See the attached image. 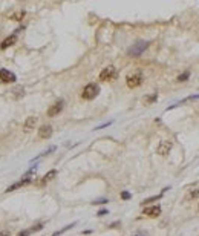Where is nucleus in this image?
<instances>
[{"mask_svg":"<svg viewBox=\"0 0 199 236\" xmlns=\"http://www.w3.org/2000/svg\"><path fill=\"white\" fill-rule=\"evenodd\" d=\"M149 42H146V40H138L136 43H133L132 46L129 48V51H127V54H129V57H140L141 54L149 48Z\"/></svg>","mask_w":199,"mask_h":236,"instance_id":"f257e3e1","label":"nucleus"},{"mask_svg":"<svg viewBox=\"0 0 199 236\" xmlns=\"http://www.w3.org/2000/svg\"><path fill=\"white\" fill-rule=\"evenodd\" d=\"M100 94V86L97 83H89L81 92V98L83 100H94L97 98V95Z\"/></svg>","mask_w":199,"mask_h":236,"instance_id":"f03ea898","label":"nucleus"},{"mask_svg":"<svg viewBox=\"0 0 199 236\" xmlns=\"http://www.w3.org/2000/svg\"><path fill=\"white\" fill-rule=\"evenodd\" d=\"M126 83H127V86H129L130 89L138 87V86H141V83H142V74H141L140 71L132 72V74H129V75L126 77Z\"/></svg>","mask_w":199,"mask_h":236,"instance_id":"7ed1b4c3","label":"nucleus"},{"mask_svg":"<svg viewBox=\"0 0 199 236\" xmlns=\"http://www.w3.org/2000/svg\"><path fill=\"white\" fill-rule=\"evenodd\" d=\"M118 77V71L113 66H107L103 71L100 72V80L101 81H113Z\"/></svg>","mask_w":199,"mask_h":236,"instance_id":"20e7f679","label":"nucleus"},{"mask_svg":"<svg viewBox=\"0 0 199 236\" xmlns=\"http://www.w3.org/2000/svg\"><path fill=\"white\" fill-rule=\"evenodd\" d=\"M17 81V77L15 74L8 69H0V83L3 84H11V83H15Z\"/></svg>","mask_w":199,"mask_h":236,"instance_id":"39448f33","label":"nucleus"},{"mask_svg":"<svg viewBox=\"0 0 199 236\" xmlns=\"http://www.w3.org/2000/svg\"><path fill=\"white\" fill-rule=\"evenodd\" d=\"M63 107H64V101H63V100L55 101L52 106H49V109H47V117H55V115H58L60 112L63 110Z\"/></svg>","mask_w":199,"mask_h":236,"instance_id":"423d86ee","label":"nucleus"},{"mask_svg":"<svg viewBox=\"0 0 199 236\" xmlns=\"http://www.w3.org/2000/svg\"><path fill=\"white\" fill-rule=\"evenodd\" d=\"M32 179H31V177H23L20 181H17V183H14L12 186H9L8 189L5 190L6 193H9V192H14V190H17V189H20V187H25V186H28L29 183H31Z\"/></svg>","mask_w":199,"mask_h":236,"instance_id":"0eeeda50","label":"nucleus"},{"mask_svg":"<svg viewBox=\"0 0 199 236\" xmlns=\"http://www.w3.org/2000/svg\"><path fill=\"white\" fill-rule=\"evenodd\" d=\"M142 213L146 215V216H149V218H158L159 215H161V207L159 205H152V207H146Z\"/></svg>","mask_w":199,"mask_h":236,"instance_id":"6e6552de","label":"nucleus"},{"mask_svg":"<svg viewBox=\"0 0 199 236\" xmlns=\"http://www.w3.org/2000/svg\"><path fill=\"white\" fill-rule=\"evenodd\" d=\"M38 137H40V138H43V140L51 138V137H52V126H49V124L41 126V127L38 129Z\"/></svg>","mask_w":199,"mask_h":236,"instance_id":"1a4fd4ad","label":"nucleus"},{"mask_svg":"<svg viewBox=\"0 0 199 236\" xmlns=\"http://www.w3.org/2000/svg\"><path fill=\"white\" fill-rule=\"evenodd\" d=\"M17 43V34H12V36L6 37L2 43H0V49H6V48H11L12 45Z\"/></svg>","mask_w":199,"mask_h":236,"instance_id":"9d476101","label":"nucleus"},{"mask_svg":"<svg viewBox=\"0 0 199 236\" xmlns=\"http://www.w3.org/2000/svg\"><path fill=\"white\" fill-rule=\"evenodd\" d=\"M170 150H172V143L170 141H163L159 146H158V154L165 156V155L170 154Z\"/></svg>","mask_w":199,"mask_h":236,"instance_id":"9b49d317","label":"nucleus"},{"mask_svg":"<svg viewBox=\"0 0 199 236\" xmlns=\"http://www.w3.org/2000/svg\"><path fill=\"white\" fill-rule=\"evenodd\" d=\"M55 177H57V170H55V169H54V170H49V172H47L46 175H45V177L41 178V181H38L37 184H38V186H45L46 183L52 181V179H54Z\"/></svg>","mask_w":199,"mask_h":236,"instance_id":"f8f14e48","label":"nucleus"},{"mask_svg":"<svg viewBox=\"0 0 199 236\" xmlns=\"http://www.w3.org/2000/svg\"><path fill=\"white\" fill-rule=\"evenodd\" d=\"M35 124H37V117H29L26 121H25L23 130L25 132H31V130L35 127Z\"/></svg>","mask_w":199,"mask_h":236,"instance_id":"ddd939ff","label":"nucleus"},{"mask_svg":"<svg viewBox=\"0 0 199 236\" xmlns=\"http://www.w3.org/2000/svg\"><path fill=\"white\" fill-rule=\"evenodd\" d=\"M55 149H57L55 146H51V147H47V149H46V150H45V152H41V154H40V155H37L35 158H32V160H31V163H35L37 160H40V158H43V156H46V155L52 154V152H55Z\"/></svg>","mask_w":199,"mask_h":236,"instance_id":"4468645a","label":"nucleus"},{"mask_svg":"<svg viewBox=\"0 0 199 236\" xmlns=\"http://www.w3.org/2000/svg\"><path fill=\"white\" fill-rule=\"evenodd\" d=\"M199 95H190V97H187V98H184V100H181V101H178V103H175L173 106L167 107V110H170V109H173V107L176 106H181V104H184V103H187V101H191V100H198Z\"/></svg>","mask_w":199,"mask_h":236,"instance_id":"2eb2a0df","label":"nucleus"},{"mask_svg":"<svg viewBox=\"0 0 199 236\" xmlns=\"http://www.w3.org/2000/svg\"><path fill=\"white\" fill-rule=\"evenodd\" d=\"M167 189H169V187H167ZM167 189H164L163 190V192H161V193H159V195H155V196H150V198H147V199H144L142 201V202H141V204H144V205H146V204H150V202H155V201H158V199H161V198H163V195H164V192Z\"/></svg>","mask_w":199,"mask_h":236,"instance_id":"dca6fc26","label":"nucleus"},{"mask_svg":"<svg viewBox=\"0 0 199 236\" xmlns=\"http://www.w3.org/2000/svg\"><path fill=\"white\" fill-rule=\"evenodd\" d=\"M11 94H14V98H22V97L25 95L23 86H15V87L11 91Z\"/></svg>","mask_w":199,"mask_h":236,"instance_id":"f3484780","label":"nucleus"},{"mask_svg":"<svg viewBox=\"0 0 199 236\" xmlns=\"http://www.w3.org/2000/svg\"><path fill=\"white\" fill-rule=\"evenodd\" d=\"M23 15H25V11H15V12H12L11 15H9V19L14 20V22H19V20H22V19H23Z\"/></svg>","mask_w":199,"mask_h":236,"instance_id":"a211bd4d","label":"nucleus"},{"mask_svg":"<svg viewBox=\"0 0 199 236\" xmlns=\"http://www.w3.org/2000/svg\"><path fill=\"white\" fill-rule=\"evenodd\" d=\"M75 225H77V222H72V224L66 225V227H63V228H61V230H58V232H55V233H54V235H52V236H60V235H61V233H64V232H68L69 228H72V227H75Z\"/></svg>","mask_w":199,"mask_h":236,"instance_id":"6ab92c4d","label":"nucleus"},{"mask_svg":"<svg viewBox=\"0 0 199 236\" xmlns=\"http://www.w3.org/2000/svg\"><path fill=\"white\" fill-rule=\"evenodd\" d=\"M43 225H45V224H41V222H40V224H35V225H32V227L29 228V232H31V233H35V232H40V230L43 228Z\"/></svg>","mask_w":199,"mask_h":236,"instance_id":"aec40b11","label":"nucleus"},{"mask_svg":"<svg viewBox=\"0 0 199 236\" xmlns=\"http://www.w3.org/2000/svg\"><path fill=\"white\" fill-rule=\"evenodd\" d=\"M188 77H190V72L188 71H185L184 72V74H181V75H179V77H178V81H185V80H188Z\"/></svg>","mask_w":199,"mask_h":236,"instance_id":"412c9836","label":"nucleus"},{"mask_svg":"<svg viewBox=\"0 0 199 236\" xmlns=\"http://www.w3.org/2000/svg\"><path fill=\"white\" fill-rule=\"evenodd\" d=\"M130 198H132V195H130L129 192H126V190L121 192V199H130Z\"/></svg>","mask_w":199,"mask_h":236,"instance_id":"4be33fe9","label":"nucleus"},{"mask_svg":"<svg viewBox=\"0 0 199 236\" xmlns=\"http://www.w3.org/2000/svg\"><path fill=\"white\" fill-rule=\"evenodd\" d=\"M106 202H107V199H106V198H100V199L92 201V204H95V205H97V204H106Z\"/></svg>","mask_w":199,"mask_h":236,"instance_id":"5701e85b","label":"nucleus"},{"mask_svg":"<svg viewBox=\"0 0 199 236\" xmlns=\"http://www.w3.org/2000/svg\"><path fill=\"white\" fill-rule=\"evenodd\" d=\"M110 124H112V121L104 123V124H101V126H97V127H95V130H100V129H103V127H107V126H110Z\"/></svg>","mask_w":199,"mask_h":236,"instance_id":"b1692460","label":"nucleus"},{"mask_svg":"<svg viewBox=\"0 0 199 236\" xmlns=\"http://www.w3.org/2000/svg\"><path fill=\"white\" fill-rule=\"evenodd\" d=\"M156 98H158V95L155 94V95H152V97H149V98H147V100H146V101H147V103H152V101H155V100H156Z\"/></svg>","mask_w":199,"mask_h":236,"instance_id":"393cba45","label":"nucleus"},{"mask_svg":"<svg viewBox=\"0 0 199 236\" xmlns=\"http://www.w3.org/2000/svg\"><path fill=\"white\" fill-rule=\"evenodd\" d=\"M109 213V210H106V209H101L100 212L97 213V216H103V215H107Z\"/></svg>","mask_w":199,"mask_h":236,"instance_id":"a878e982","label":"nucleus"},{"mask_svg":"<svg viewBox=\"0 0 199 236\" xmlns=\"http://www.w3.org/2000/svg\"><path fill=\"white\" fill-rule=\"evenodd\" d=\"M29 235H31V232H29V230H23V232H20L17 236H29Z\"/></svg>","mask_w":199,"mask_h":236,"instance_id":"bb28decb","label":"nucleus"},{"mask_svg":"<svg viewBox=\"0 0 199 236\" xmlns=\"http://www.w3.org/2000/svg\"><path fill=\"white\" fill-rule=\"evenodd\" d=\"M198 195H199V190H193V192L190 193V198H196Z\"/></svg>","mask_w":199,"mask_h":236,"instance_id":"cd10ccee","label":"nucleus"},{"mask_svg":"<svg viewBox=\"0 0 199 236\" xmlns=\"http://www.w3.org/2000/svg\"><path fill=\"white\" fill-rule=\"evenodd\" d=\"M11 235V232L9 230H3V232H0V236H9Z\"/></svg>","mask_w":199,"mask_h":236,"instance_id":"c85d7f7f","label":"nucleus"},{"mask_svg":"<svg viewBox=\"0 0 199 236\" xmlns=\"http://www.w3.org/2000/svg\"><path fill=\"white\" fill-rule=\"evenodd\" d=\"M133 236H147V235H146L144 232H138V233H135V235H133Z\"/></svg>","mask_w":199,"mask_h":236,"instance_id":"c756f323","label":"nucleus"}]
</instances>
